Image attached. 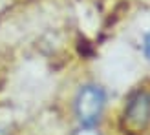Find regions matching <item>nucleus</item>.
Segmentation results:
<instances>
[{
	"label": "nucleus",
	"mask_w": 150,
	"mask_h": 135,
	"mask_svg": "<svg viewBox=\"0 0 150 135\" xmlns=\"http://www.w3.org/2000/svg\"><path fill=\"white\" fill-rule=\"evenodd\" d=\"M123 119L134 130H145L150 124V91L148 89H137L126 99Z\"/></svg>",
	"instance_id": "2"
},
{
	"label": "nucleus",
	"mask_w": 150,
	"mask_h": 135,
	"mask_svg": "<svg viewBox=\"0 0 150 135\" xmlns=\"http://www.w3.org/2000/svg\"><path fill=\"white\" fill-rule=\"evenodd\" d=\"M106 108V91L93 82L82 84L73 99V113L81 126H97Z\"/></svg>",
	"instance_id": "1"
},
{
	"label": "nucleus",
	"mask_w": 150,
	"mask_h": 135,
	"mask_svg": "<svg viewBox=\"0 0 150 135\" xmlns=\"http://www.w3.org/2000/svg\"><path fill=\"white\" fill-rule=\"evenodd\" d=\"M143 55L146 57V60H150V31L143 37Z\"/></svg>",
	"instance_id": "4"
},
{
	"label": "nucleus",
	"mask_w": 150,
	"mask_h": 135,
	"mask_svg": "<svg viewBox=\"0 0 150 135\" xmlns=\"http://www.w3.org/2000/svg\"><path fill=\"white\" fill-rule=\"evenodd\" d=\"M73 135H101V131L95 126H81L77 131H73Z\"/></svg>",
	"instance_id": "3"
}]
</instances>
